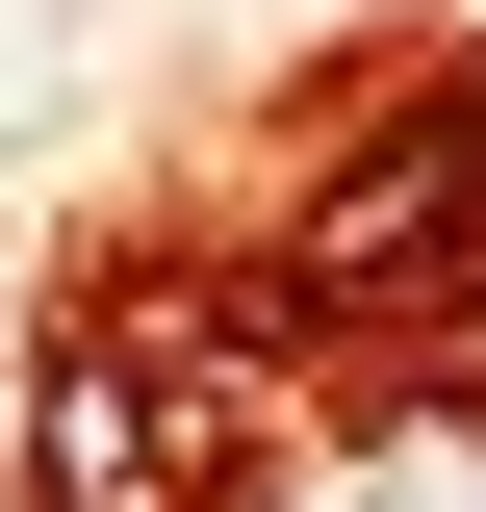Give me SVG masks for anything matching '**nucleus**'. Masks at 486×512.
I'll return each mask as SVG.
<instances>
[{"instance_id": "1", "label": "nucleus", "mask_w": 486, "mask_h": 512, "mask_svg": "<svg viewBox=\"0 0 486 512\" xmlns=\"http://www.w3.org/2000/svg\"><path fill=\"white\" fill-rule=\"evenodd\" d=\"M282 512H486V436H461V410H410V436H359L333 487H282Z\"/></svg>"}]
</instances>
